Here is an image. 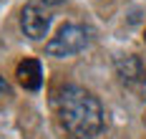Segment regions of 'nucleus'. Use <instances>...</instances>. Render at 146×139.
<instances>
[{"instance_id": "nucleus-1", "label": "nucleus", "mask_w": 146, "mask_h": 139, "mask_svg": "<svg viewBox=\"0 0 146 139\" xmlns=\"http://www.w3.org/2000/svg\"><path fill=\"white\" fill-rule=\"evenodd\" d=\"M56 111L63 129L73 139H91L103 132V104L83 86H63L56 96Z\"/></svg>"}, {"instance_id": "nucleus-2", "label": "nucleus", "mask_w": 146, "mask_h": 139, "mask_svg": "<svg viewBox=\"0 0 146 139\" xmlns=\"http://www.w3.org/2000/svg\"><path fill=\"white\" fill-rule=\"evenodd\" d=\"M91 35L88 28L81 23H66L48 43H45V53L48 56H56V58H66V56H76L88 46Z\"/></svg>"}, {"instance_id": "nucleus-3", "label": "nucleus", "mask_w": 146, "mask_h": 139, "mask_svg": "<svg viewBox=\"0 0 146 139\" xmlns=\"http://www.w3.org/2000/svg\"><path fill=\"white\" fill-rule=\"evenodd\" d=\"M20 28L23 33L33 38V41H40L48 28H50V15L45 13L40 5H35V3H28L23 10H20Z\"/></svg>"}, {"instance_id": "nucleus-4", "label": "nucleus", "mask_w": 146, "mask_h": 139, "mask_svg": "<svg viewBox=\"0 0 146 139\" xmlns=\"http://www.w3.org/2000/svg\"><path fill=\"white\" fill-rule=\"evenodd\" d=\"M15 76H18V84L25 91H38L40 84H43V68H40V63L35 58H25V61L18 63Z\"/></svg>"}, {"instance_id": "nucleus-5", "label": "nucleus", "mask_w": 146, "mask_h": 139, "mask_svg": "<svg viewBox=\"0 0 146 139\" xmlns=\"http://www.w3.org/2000/svg\"><path fill=\"white\" fill-rule=\"evenodd\" d=\"M116 74L121 76V81H126V84H136V81H141L144 78V63L139 56H121L116 58Z\"/></svg>"}, {"instance_id": "nucleus-6", "label": "nucleus", "mask_w": 146, "mask_h": 139, "mask_svg": "<svg viewBox=\"0 0 146 139\" xmlns=\"http://www.w3.org/2000/svg\"><path fill=\"white\" fill-rule=\"evenodd\" d=\"M8 94H10V86H8V81H5V78L0 76V99H3V96H8Z\"/></svg>"}, {"instance_id": "nucleus-7", "label": "nucleus", "mask_w": 146, "mask_h": 139, "mask_svg": "<svg viewBox=\"0 0 146 139\" xmlns=\"http://www.w3.org/2000/svg\"><path fill=\"white\" fill-rule=\"evenodd\" d=\"M45 5H60V3H63V0H43Z\"/></svg>"}, {"instance_id": "nucleus-8", "label": "nucleus", "mask_w": 146, "mask_h": 139, "mask_svg": "<svg viewBox=\"0 0 146 139\" xmlns=\"http://www.w3.org/2000/svg\"><path fill=\"white\" fill-rule=\"evenodd\" d=\"M144 41H146V33H144Z\"/></svg>"}]
</instances>
